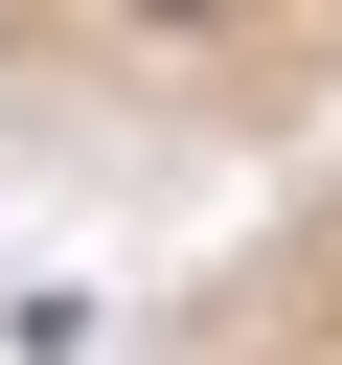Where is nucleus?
I'll return each instance as SVG.
<instances>
[{
	"label": "nucleus",
	"mask_w": 342,
	"mask_h": 365,
	"mask_svg": "<svg viewBox=\"0 0 342 365\" xmlns=\"http://www.w3.org/2000/svg\"><path fill=\"white\" fill-rule=\"evenodd\" d=\"M114 365H342V160L274 182V205H251V228H228Z\"/></svg>",
	"instance_id": "obj_1"
}]
</instances>
